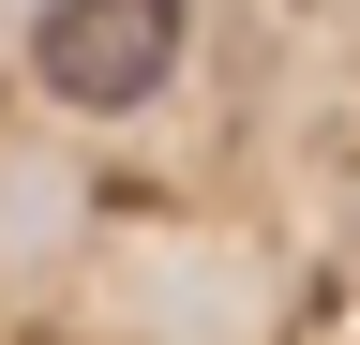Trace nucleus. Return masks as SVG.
Instances as JSON below:
<instances>
[{
  "label": "nucleus",
  "instance_id": "nucleus-1",
  "mask_svg": "<svg viewBox=\"0 0 360 345\" xmlns=\"http://www.w3.org/2000/svg\"><path fill=\"white\" fill-rule=\"evenodd\" d=\"M195 60V0H45L30 15V91L75 120L165 105V75Z\"/></svg>",
  "mask_w": 360,
  "mask_h": 345
}]
</instances>
